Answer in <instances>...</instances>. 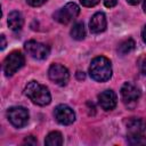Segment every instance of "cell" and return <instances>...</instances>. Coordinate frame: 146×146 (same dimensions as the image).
<instances>
[{
	"mask_svg": "<svg viewBox=\"0 0 146 146\" xmlns=\"http://www.w3.org/2000/svg\"><path fill=\"white\" fill-rule=\"evenodd\" d=\"M106 25H107V22H106V17L103 13H96L90 22H89V29H90V32L91 33H100V32H104L105 29H106Z\"/></svg>",
	"mask_w": 146,
	"mask_h": 146,
	"instance_id": "obj_11",
	"label": "cell"
},
{
	"mask_svg": "<svg viewBox=\"0 0 146 146\" xmlns=\"http://www.w3.org/2000/svg\"><path fill=\"white\" fill-rule=\"evenodd\" d=\"M89 74L94 80L98 82H105L110 80L112 76L111 62L104 56H98L94 58L89 66Z\"/></svg>",
	"mask_w": 146,
	"mask_h": 146,
	"instance_id": "obj_1",
	"label": "cell"
},
{
	"mask_svg": "<svg viewBox=\"0 0 146 146\" xmlns=\"http://www.w3.org/2000/svg\"><path fill=\"white\" fill-rule=\"evenodd\" d=\"M116 95L113 90H105L98 95V103L105 111H112L116 106Z\"/></svg>",
	"mask_w": 146,
	"mask_h": 146,
	"instance_id": "obj_10",
	"label": "cell"
},
{
	"mask_svg": "<svg viewBox=\"0 0 146 146\" xmlns=\"http://www.w3.org/2000/svg\"><path fill=\"white\" fill-rule=\"evenodd\" d=\"M121 96L124 103H132L140 97V90L133 83L125 82L121 88Z\"/></svg>",
	"mask_w": 146,
	"mask_h": 146,
	"instance_id": "obj_9",
	"label": "cell"
},
{
	"mask_svg": "<svg viewBox=\"0 0 146 146\" xmlns=\"http://www.w3.org/2000/svg\"><path fill=\"white\" fill-rule=\"evenodd\" d=\"M135 49V41L132 39H127L124 41H122L120 44H119V48H117V51L121 54V55H127L129 54L130 51H132Z\"/></svg>",
	"mask_w": 146,
	"mask_h": 146,
	"instance_id": "obj_16",
	"label": "cell"
},
{
	"mask_svg": "<svg viewBox=\"0 0 146 146\" xmlns=\"http://www.w3.org/2000/svg\"><path fill=\"white\" fill-rule=\"evenodd\" d=\"M25 63L24 56L21 51L15 50L11 51L5 59L3 62V72L7 76H10L13 74H15Z\"/></svg>",
	"mask_w": 146,
	"mask_h": 146,
	"instance_id": "obj_3",
	"label": "cell"
},
{
	"mask_svg": "<svg viewBox=\"0 0 146 146\" xmlns=\"http://www.w3.org/2000/svg\"><path fill=\"white\" fill-rule=\"evenodd\" d=\"M25 50L31 57H33L35 59H44L49 55L48 46H46L41 42L34 41V40H30L25 43Z\"/></svg>",
	"mask_w": 146,
	"mask_h": 146,
	"instance_id": "obj_7",
	"label": "cell"
},
{
	"mask_svg": "<svg viewBox=\"0 0 146 146\" xmlns=\"http://www.w3.org/2000/svg\"><path fill=\"white\" fill-rule=\"evenodd\" d=\"M49 79L58 86H65L68 82L70 73L68 70L60 64H52L48 70Z\"/></svg>",
	"mask_w": 146,
	"mask_h": 146,
	"instance_id": "obj_6",
	"label": "cell"
},
{
	"mask_svg": "<svg viewBox=\"0 0 146 146\" xmlns=\"http://www.w3.org/2000/svg\"><path fill=\"white\" fill-rule=\"evenodd\" d=\"M84 35H86V30H84L83 23L82 22L75 23L71 29V36L75 40H82Z\"/></svg>",
	"mask_w": 146,
	"mask_h": 146,
	"instance_id": "obj_15",
	"label": "cell"
},
{
	"mask_svg": "<svg viewBox=\"0 0 146 146\" xmlns=\"http://www.w3.org/2000/svg\"><path fill=\"white\" fill-rule=\"evenodd\" d=\"M47 146H60L63 144V136L58 131H51L44 139Z\"/></svg>",
	"mask_w": 146,
	"mask_h": 146,
	"instance_id": "obj_14",
	"label": "cell"
},
{
	"mask_svg": "<svg viewBox=\"0 0 146 146\" xmlns=\"http://www.w3.org/2000/svg\"><path fill=\"white\" fill-rule=\"evenodd\" d=\"M143 9L146 13V0H144V2H143Z\"/></svg>",
	"mask_w": 146,
	"mask_h": 146,
	"instance_id": "obj_26",
	"label": "cell"
},
{
	"mask_svg": "<svg viewBox=\"0 0 146 146\" xmlns=\"http://www.w3.org/2000/svg\"><path fill=\"white\" fill-rule=\"evenodd\" d=\"M127 128L129 133H144V131L146 130V122L143 119L131 117L127 121Z\"/></svg>",
	"mask_w": 146,
	"mask_h": 146,
	"instance_id": "obj_12",
	"label": "cell"
},
{
	"mask_svg": "<svg viewBox=\"0 0 146 146\" xmlns=\"http://www.w3.org/2000/svg\"><path fill=\"white\" fill-rule=\"evenodd\" d=\"M99 1L100 0H80V2L82 3V6H84V7H94Z\"/></svg>",
	"mask_w": 146,
	"mask_h": 146,
	"instance_id": "obj_18",
	"label": "cell"
},
{
	"mask_svg": "<svg viewBox=\"0 0 146 146\" xmlns=\"http://www.w3.org/2000/svg\"><path fill=\"white\" fill-rule=\"evenodd\" d=\"M141 38H143V41L146 43V25L144 26V29L141 31Z\"/></svg>",
	"mask_w": 146,
	"mask_h": 146,
	"instance_id": "obj_23",
	"label": "cell"
},
{
	"mask_svg": "<svg viewBox=\"0 0 146 146\" xmlns=\"http://www.w3.org/2000/svg\"><path fill=\"white\" fill-rule=\"evenodd\" d=\"M104 5L107 8H113L116 6V0H104Z\"/></svg>",
	"mask_w": 146,
	"mask_h": 146,
	"instance_id": "obj_21",
	"label": "cell"
},
{
	"mask_svg": "<svg viewBox=\"0 0 146 146\" xmlns=\"http://www.w3.org/2000/svg\"><path fill=\"white\" fill-rule=\"evenodd\" d=\"M47 0H26V2L32 7H40L42 6Z\"/></svg>",
	"mask_w": 146,
	"mask_h": 146,
	"instance_id": "obj_19",
	"label": "cell"
},
{
	"mask_svg": "<svg viewBox=\"0 0 146 146\" xmlns=\"http://www.w3.org/2000/svg\"><path fill=\"white\" fill-rule=\"evenodd\" d=\"M128 143L130 145H146V137L143 133H129L128 136Z\"/></svg>",
	"mask_w": 146,
	"mask_h": 146,
	"instance_id": "obj_17",
	"label": "cell"
},
{
	"mask_svg": "<svg viewBox=\"0 0 146 146\" xmlns=\"http://www.w3.org/2000/svg\"><path fill=\"white\" fill-rule=\"evenodd\" d=\"M7 117L14 127L22 128L29 122V112L23 106H14L8 110Z\"/></svg>",
	"mask_w": 146,
	"mask_h": 146,
	"instance_id": "obj_5",
	"label": "cell"
},
{
	"mask_svg": "<svg viewBox=\"0 0 146 146\" xmlns=\"http://www.w3.org/2000/svg\"><path fill=\"white\" fill-rule=\"evenodd\" d=\"M139 67H140V72H141L144 75H146V57H144V58L140 60Z\"/></svg>",
	"mask_w": 146,
	"mask_h": 146,
	"instance_id": "obj_20",
	"label": "cell"
},
{
	"mask_svg": "<svg viewBox=\"0 0 146 146\" xmlns=\"http://www.w3.org/2000/svg\"><path fill=\"white\" fill-rule=\"evenodd\" d=\"M24 143H25V144H31V145H35V144H36V140H35V138H34L33 136H29V137H26V138H25Z\"/></svg>",
	"mask_w": 146,
	"mask_h": 146,
	"instance_id": "obj_22",
	"label": "cell"
},
{
	"mask_svg": "<svg viewBox=\"0 0 146 146\" xmlns=\"http://www.w3.org/2000/svg\"><path fill=\"white\" fill-rule=\"evenodd\" d=\"M24 94L36 105L46 106L50 103L51 96L46 86L40 84L36 81H31L26 84L24 89Z\"/></svg>",
	"mask_w": 146,
	"mask_h": 146,
	"instance_id": "obj_2",
	"label": "cell"
},
{
	"mask_svg": "<svg viewBox=\"0 0 146 146\" xmlns=\"http://www.w3.org/2000/svg\"><path fill=\"white\" fill-rule=\"evenodd\" d=\"M140 0H127V2L129 3V5H132V6H135V5H137L138 2H139Z\"/></svg>",
	"mask_w": 146,
	"mask_h": 146,
	"instance_id": "obj_25",
	"label": "cell"
},
{
	"mask_svg": "<svg viewBox=\"0 0 146 146\" xmlns=\"http://www.w3.org/2000/svg\"><path fill=\"white\" fill-rule=\"evenodd\" d=\"M23 24L24 19L19 11L14 10L8 15V25L13 31H19L23 27Z\"/></svg>",
	"mask_w": 146,
	"mask_h": 146,
	"instance_id": "obj_13",
	"label": "cell"
},
{
	"mask_svg": "<svg viewBox=\"0 0 146 146\" xmlns=\"http://www.w3.org/2000/svg\"><path fill=\"white\" fill-rule=\"evenodd\" d=\"M54 115H55V119L57 120V122L60 124H64V125L72 124L75 121L74 111L65 104L58 105L54 111Z\"/></svg>",
	"mask_w": 146,
	"mask_h": 146,
	"instance_id": "obj_8",
	"label": "cell"
},
{
	"mask_svg": "<svg viewBox=\"0 0 146 146\" xmlns=\"http://www.w3.org/2000/svg\"><path fill=\"white\" fill-rule=\"evenodd\" d=\"M6 47V39H5V35H1V49H5Z\"/></svg>",
	"mask_w": 146,
	"mask_h": 146,
	"instance_id": "obj_24",
	"label": "cell"
},
{
	"mask_svg": "<svg viewBox=\"0 0 146 146\" xmlns=\"http://www.w3.org/2000/svg\"><path fill=\"white\" fill-rule=\"evenodd\" d=\"M79 13H80L79 6L74 2H68L63 8L57 10L54 14V17L57 22H59L62 24H68L79 15Z\"/></svg>",
	"mask_w": 146,
	"mask_h": 146,
	"instance_id": "obj_4",
	"label": "cell"
}]
</instances>
